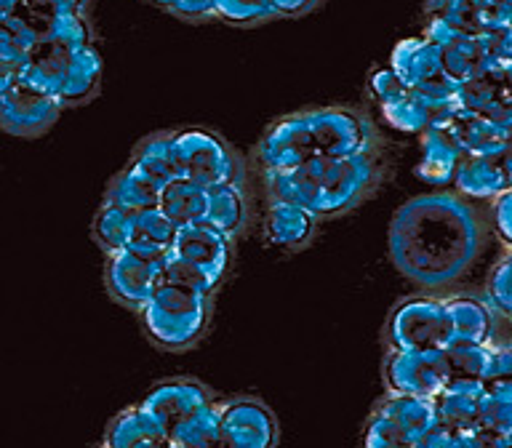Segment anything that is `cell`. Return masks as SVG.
Segmentation results:
<instances>
[{"mask_svg":"<svg viewBox=\"0 0 512 448\" xmlns=\"http://www.w3.org/2000/svg\"><path fill=\"white\" fill-rule=\"evenodd\" d=\"M59 11H83L86 14V8H88V0H51Z\"/></svg>","mask_w":512,"mask_h":448,"instance_id":"cell-32","label":"cell"},{"mask_svg":"<svg viewBox=\"0 0 512 448\" xmlns=\"http://www.w3.org/2000/svg\"><path fill=\"white\" fill-rule=\"evenodd\" d=\"M435 424H438V414H435L432 398L390 392V398L382 400L368 419L363 440L368 448L419 446L424 432L432 430Z\"/></svg>","mask_w":512,"mask_h":448,"instance_id":"cell-6","label":"cell"},{"mask_svg":"<svg viewBox=\"0 0 512 448\" xmlns=\"http://www.w3.org/2000/svg\"><path fill=\"white\" fill-rule=\"evenodd\" d=\"M160 270H163V264L152 262V259L136 254L131 248L112 251V254H107V267H104L107 294L120 307L139 312L144 302L152 296V291L158 288Z\"/></svg>","mask_w":512,"mask_h":448,"instance_id":"cell-11","label":"cell"},{"mask_svg":"<svg viewBox=\"0 0 512 448\" xmlns=\"http://www.w3.org/2000/svg\"><path fill=\"white\" fill-rule=\"evenodd\" d=\"M43 40L59 43L64 48H80L94 43V30L88 24V16L83 11H64L54 16V22L48 24L43 32Z\"/></svg>","mask_w":512,"mask_h":448,"instance_id":"cell-25","label":"cell"},{"mask_svg":"<svg viewBox=\"0 0 512 448\" xmlns=\"http://www.w3.org/2000/svg\"><path fill=\"white\" fill-rule=\"evenodd\" d=\"M318 0H270L272 16H302L310 14Z\"/></svg>","mask_w":512,"mask_h":448,"instance_id":"cell-30","label":"cell"},{"mask_svg":"<svg viewBox=\"0 0 512 448\" xmlns=\"http://www.w3.org/2000/svg\"><path fill=\"white\" fill-rule=\"evenodd\" d=\"M232 246L235 240L227 238L222 230H216L214 224L192 222L179 227L171 243V254L190 262L192 267H198L216 288L222 286V280L227 278L232 259Z\"/></svg>","mask_w":512,"mask_h":448,"instance_id":"cell-12","label":"cell"},{"mask_svg":"<svg viewBox=\"0 0 512 448\" xmlns=\"http://www.w3.org/2000/svg\"><path fill=\"white\" fill-rule=\"evenodd\" d=\"M379 150L374 123L355 107H315L275 120L256 144L262 171H283L312 158Z\"/></svg>","mask_w":512,"mask_h":448,"instance_id":"cell-2","label":"cell"},{"mask_svg":"<svg viewBox=\"0 0 512 448\" xmlns=\"http://www.w3.org/2000/svg\"><path fill=\"white\" fill-rule=\"evenodd\" d=\"M158 206L176 227L203 222L208 211V190L203 184L192 182V179L176 176V179L160 187Z\"/></svg>","mask_w":512,"mask_h":448,"instance_id":"cell-18","label":"cell"},{"mask_svg":"<svg viewBox=\"0 0 512 448\" xmlns=\"http://www.w3.org/2000/svg\"><path fill=\"white\" fill-rule=\"evenodd\" d=\"M19 72H22V67H19V64L6 62V59L0 56V94H3L8 86H14L16 80H19Z\"/></svg>","mask_w":512,"mask_h":448,"instance_id":"cell-31","label":"cell"},{"mask_svg":"<svg viewBox=\"0 0 512 448\" xmlns=\"http://www.w3.org/2000/svg\"><path fill=\"white\" fill-rule=\"evenodd\" d=\"M491 238L488 222L464 192H430L398 208L390 256L422 288H448L475 267Z\"/></svg>","mask_w":512,"mask_h":448,"instance_id":"cell-1","label":"cell"},{"mask_svg":"<svg viewBox=\"0 0 512 448\" xmlns=\"http://www.w3.org/2000/svg\"><path fill=\"white\" fill-rule=\"evenodd\" d=\"M144 176H150L152 182L163 187L171 179L179 176L176 171V152H174V131H158V134L144 136L131 152V160Z\"/></svg>","mask_w":512,"mask_h":448,"instance_id":"cell-19","label":"cell"},{"mask_svg":"<svg viewBox=\"0 0 512 448\" xmlns=\"http://www.w3.org/2000/svg\"><path fill=\"white\" fill-rule=\"evenodd\" d=\"M214 312V294L195 288L163 283L139 310L142 326L152 342L163 350H190L206 336Z\"/></svg>","mask_w":512,"mask_h":448,"instance_id":"cell-4","label":"cell"},{"mask_svg":"<svg viewBox=\"0 0 512 448\" xmlns=\"http://www.w3.org/2000/svg\"><path fill=\"white\" fill-rule=\"evenodd\" d=\"M104 448H168V435L158 419L142 406L123 408L104 432Z\"/></svg>","mask_w":512,"mask_h":448,"instance_id":"cell-15","label":"cell"},{"mask_svg":"<svg viewBox=\"0 0 512 448\" xmlns=\"http://www.w3.org/2000/svg\"><path fill=\"white\" fill-rule=\"evenodd\" d=\"M168 448H219V398L179 424L168 435Z\"/></svg>","mask_w":512,"mask_h":448,"instance_id":"cell-22","label":"cell"},{"mask_svg":"<svg viewBox=\"0 0 512 448\" xmlns=\"http://www.w3.org/2000/svg\"><path fill=\"white\" fill-rule=\"evenodd\" d=\"M216 19L235 27H251L272 19L270 0H216Z\"/></svg>","mask_w":512,"mask_h":448,"instance_id":"cell-26","label":"cell"},{"mask_svg":"<svg viewBox=\"0 0 512 448\" xmlns=\"http://www.w3.org/2000/svg\"><path fill=\"white\" fill-rule=\"evenodd\" d=\"M102 56L96 43L72 48L70 62H67V75H64V88L59 102L62 107H75V104L91 102L102 86Z\"/></svg>","mask_w":512,"mask_h":448,"instance_id":"cell-16","label":"cell"},{"mask_svg":"<svg viewBox=\"0 0 512 448\" xmlns=\"http://www.w3.org/2000/svg\"><path fill=\"white\" fill-rule=\"evenodd\" d=\"M206 222L222 230L227 238H240L248 224L246 182H216L208 184Z\"/></svg>","mask_w":512,"mask_h":448,"instance_id":"cell-17","label":"cell"},{"mask_svg":"<svg viewBox=\"0 0 512 448\" xmlns=\"http://www.w3.org/2000/svg\"><path fill=\"white\" fill-rule=\"evenodd\" d=\"M104 200H110L115 206L136 214V211H144V208L158 206L160 187L152 182L150 176H144L134 163H128L123 171L112 176V182L107 184V192H104Z\"/></svg>","mask_w":512,"mask_h":448,"instance_id":"cell-20","label":"cell"},{"mask_svg":"<svg viewBox=\"0 0 512 448\" xmlns=\"http://www.w3.org/2000/svg\"><path fill=\"white\" fill-rule=\"evenodd\" d=\"M152 3H155V6H160V8H168V11H171V8H174L176 3H179V0H152Z\"/></svg>","mask_w":512,"mask_h":448,"instance_id":"cell-33","label":"cell"},{"mask_svg":"<svg viewBox=\"0 0 512 448\" xmlns=\"http://www.w3.org/2000/svg\"><path fill=\"white\" fill-rule=\"evenodd\" d=\"M320 219L312 216L307 208L296 206L291 200L270 198L267 214H264V235L275 248L283 251H299L310 246V240L318 232Z\"/></svg>","mask_w":512,"mask_h":448,"instance_id":"cell-14","label":"cell"},{"mask_svg":"<svg viewBox=\"0 0 512 448\" xmlns=\"http://www.w3.org/2000/svg\"><path fill=\"white\" fill-rule=\"evenodd\" d=\"M160 280L163 283H174V286H184V288H195V291H208V294H216V286L211 280L198 270V267H192L190 262H184L179 256H168L166 264H163V270H160Z\"/></svg>","mask_w":512,"mask_h":448,"instance_id":"cell-27","label":"cell"},{"mask_svg":"<svg viewBox=\"0 0 512 448\" xmlns=\"http://www.w3.org/2000/svg\"><path fill=\"white\" fill-rule=\"evenodd\" d=\"M62 110L56 96L19 78L0 94V128L22 139H35L54 126Z\"/></svg>","mask_w":512,"mask_h":448,"instance_id":"cell-9","label":"cell"},{"mask_svg":"<svg viewBox=\"0 0 512 448\" xmlns=\"http://www.w3.org/2000/svg\"><path fill=\"white\" fill-rule=\"evenodd\" d=\"M131 235H134V214L104 200L91 222V238L96 240V246L102 248L104 254L123 251L131 243Z\"/></svg>","mask_w":512,"mask_h":448,"instance_id":"cell-21","label":"cell"},{"mask_svg":"<svg viewBox=\"0 0 512 448\" xmlns=\"http://www.w3.org/2000/svg\"><path fill=\"white\" fill-rule=\"evenodd\" d=\"M211 403H216L214 392L192 376H176V379L158 382L142 398V406L158 419L166 435H171L179 424L187 422L190 416L208 408Z\"/></svg>","mask_w":512,"mask_h":448,"instance_id":"cell-13","label":"cell"},{"mask_svg":"<svg viewBox=\"0 0 512 448\" xmlns=\"http://www.w3.org/2000/svg\"><path fill=\"white\" fill-rule=\"evenodd\" d=\"M403 86V80L395 75V70L392 67H384V70H376L374 75H371V83H368V88H371V94L382 102V99H387L390 94H395L398 88Z\"/></svg>","mask_w":512,"mask_h":448,"instance_id":"cell-29","label":"cell"},{"mask_svg":"<svg viewBox=\"0 0 512 448\" xmlns=\"http://www.w3.org/2000/svg\"><path fill=\"white\" fill-rule=\"evenodd\" d=\"M278 416L259 398H219V448L278 446Z\"/></svg>","mask_w":512,"mask_h":448,"instance_id":"cell-8","label":"cell"},{"mask_svg":"<svg viewBox=\"0 0 512 448\" xmlns=\"http://www.w3.org/2000/svg\"><path fill=\"white\" fill-rule=\"evenodd\" d=\"M171 14L182 16V19H211L216 16V0H179Z\"/></svg>","mask_w":512,"mask_h":448,"instance_id":"cell-28","label":"cell"},{"mask_svg":"<svg viewBox=\"0 0 512 448\" xmlns=\"http://www.w3.org/2000/svg\"><path fill=\"white\" fill-rule=\"evenodd\" d=\"M176 230H179V227L160 211V206L144 208V211H136L134 214V235H131V243L171 251Z\"/></svg>","mask_w":512,"mask_h":448,"instance_id":"cell-24","label":"cell"},{"mask_svg":"<svg viewBox=\"0 0 512 448\" xmlns=\"http://www.w3.org/2000/svg\"><path fill=\"white\" fill-rule=\"evenodd\" d=\"M176 171L184 179L203 184L246 182V166L222 136L206 128H179L174 131Z\"/></svg>","mask_w":512,"mask_h":448,"instance_id":"cell-5","label":"cell"},{"mask_svg":"<svg viewBox=\"0 0 512 448\" xmlns=\"http://www.w3.org/2000/svg\"><path fill=\"white\" fill-rule=\"evenodd\" d=\"M390 350H446L451 344V315L438 299H408L387 323Z\"/></svg>","mask_w":512,"mask_h":448,"instance_id":"cell-7","label":"cell"},{"mask_svg":"<svg viewBox=\"0 0 512 448\" xmlns=\"http://www.w3.org/2000/svg\"><path fill=\"white\" fill-rule=\"evenodd\" d=\"M38 40V32L32 30L16 11H8L6 16H0V56L6 62H14L22 67Z\"/></svg>","mask_w":512,"mask_h":448,"instance_id":"cell-23","label":"cell"},{"mask_svg":"<svg viewBox=\"0 0 512 448\" xmlns=\"http://www.w3.org/2000/svg\"><path fill=\"white\" fill-rule=\"evenodd\" d=\"M267 198L291 200L312 216L334 219L363 206L384 176L379 150L304 160L283 171H262Z\"/></svg>","mask_w":512,"mask_h":448,"instance_id":"cell-3","label":"cell"},{"mask_svg":"<svg viewBox=\"0 0 512 448\" xmlns=\"http://www.w3.org/2000/svg\"><path fill=\"white\" fill-rule=\"evenodd\" d=\"M451 379L443 350H390L384 360V382L390 392L438 398Z\"/></svg>","mask_w":512,"mask_h":448,"instance_id":"cell-10","label":"cell"}]
</instances>
